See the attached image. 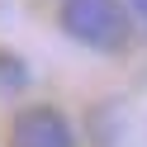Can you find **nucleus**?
<instances>
[{"mask_svg": "<svg viewBox=\"0 0 147 147\" xmlns=\"http://www.w3.org/2000/svg\"><path fill=\"white\" fill-rule=\"evenodd\" d=\"M123 5H128V10H133V19H138V24H142V29H147V0H123Z\"/></svg>", "mask_w": 147, "mask_h": 147, "instance_id": "nucleus-3", "label": "nucleus"}, {"mask_svg": "<svg viewBox=\"0 0 147 147\" xmlns=\"http://www.w3.org/2000/svg\"><path fill=\"white\" fill-rule=\"evenodd\" d=\"M10 147H76V128L57 105H24L10 119Z\"/></svg>", "mask_w": 147, "mask_h": 147, "instance_id": "nucleus-2", "label": "nucleus"}, {"mask_svg": "<svg viewBox=\"0 0 147 147\" xmlns=\"http://www.w3.org/2000/svg\"><path fill=\"white\" fill-rule=\"evenodd\" d=\"M57 24L71 43L90 52H123L133 43V10L123 0H62Z\"/></svg>", "mask_w": 147, "mask_h": 147, "instance_id": "nucleus-1", "label": "nucleus"}]
</instances>
